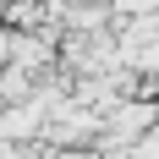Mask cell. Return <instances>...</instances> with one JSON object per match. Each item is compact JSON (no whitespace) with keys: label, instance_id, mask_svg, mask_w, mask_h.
Returning a JSON list of instances; mask_svg holds the SVG:
<instances>
[{"label":"cell","instance_id":"1","mask_svg":"<svg viewBox=\"0 0 159 159\" xmlns=\"http://www.w3.org/2000/svg\"><path fill=\"white\" fill-rule=\"evenodd\" d=\"M159 126V104L154 99H121L110 115H99V148H132L143 132Z\"/></svg>","mask_w":159,"mask_h":159},{"label":"cell","instance_id":"2","mask_svg":"<svg viewBox=\"0 0 159 159\" xmlns=\"http://www.w3.org/2000/svg\"><path fill=\"white\" fill-rule=\"evenodd\" d=\"M126 154H132V159H159V126H154V132H143Z\"/></svg>","mask_w":159,"mask_h":159}]
</instances>
